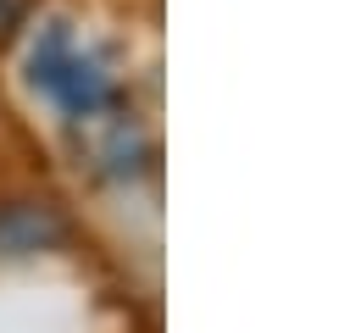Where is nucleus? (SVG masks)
Returning <instances> with one entry per match:
<instances>
[{
    "mask_svg": "<svg viewBox=\"0 0 361 333\" xmlns=\"http://www.w3.org/2000/svg\"><path fill=\"white\" fill-rule=\"evenodd\" d=\"M23 11H28V0H0V39L23 23Z\"/></svg>",
    "mask_w": 361,
    "mask_h": 333,
    "instance_id": "obj_4",
    "label": "nucleus"
},
{
    "mask_svg": "<svg viewBox=\"0 0 361 333\" xmlns=\"http://www.w3.org/2000/svg\"><path fill=\"white\" fill-rule=\"evenodd\" d=\"M28 73H34V84H39L50 100H61L67 111H84V106L111 95L106 61H100L94 50H84L61 23H50L45 34H39V45L28 56Z\"/></svg>",
    "mask_w": 361,
    "mask_h": 333,
    "instance_id": "obj_2",
    "label": "nucleus"
},
{
    "mask_svg": "<svg viewBox=\"0 0 361 333\" xmlns=\"http://www.w3.org/2000/svg\"><path fill=\"white\" fill-rule=\"evenodd\" d=\"M73 144L94 178H134L150 161V134L134 117V106H123L117 95L73 111Z\"/></svg>",
    "mask_w": 361,
    "mask_h": 333,
    "instance_id": "obj_1",
    "label": "nucleus"
},
{
    "mask_svg": "<svg viewBox=\"0 0 361 333\" xmlns=\"http://www.w3.org/2000/svg\"><path fill=\"white\" fill-rule=\"evenodd\" d=\"M61 239H67V222L56 206L17 200L0 211V256H39V250H56Z\"/></svg>",
    "mask_w": 361,
    "mask_h": 333,
    "instance_id": "obj_3",
    "label": "nucleus"
}]
</instances>
